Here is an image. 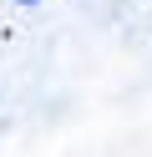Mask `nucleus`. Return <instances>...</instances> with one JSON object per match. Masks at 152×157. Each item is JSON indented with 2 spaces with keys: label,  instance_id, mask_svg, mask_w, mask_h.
I'll return each mask as SVG.
<instances>
[{
  "label": "nucleus",
  "instance_id": "1",
  "mask_svg": "<svg viewBox=\"0 0 152 157\" xmlns=\"http://www.w3.org/2000/svg\"><path fill=\"white\" fill-rule=\"evenodd\" d=\"M20 5H36V0H20Z\"/></svg>",
  "mask_w": 152,
  "mask_h": 157
}]
</instances>
